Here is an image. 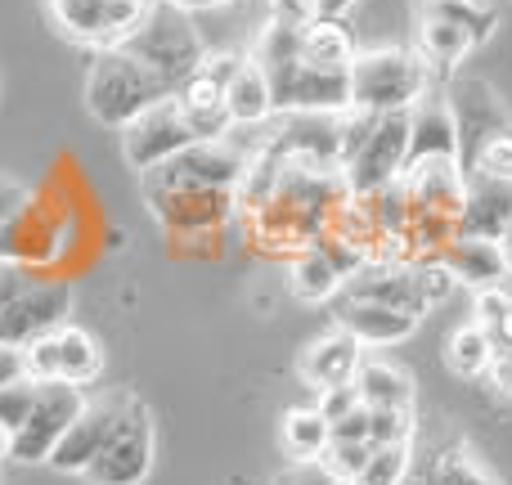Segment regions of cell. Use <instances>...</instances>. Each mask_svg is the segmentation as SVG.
<instances>
[{
  "label": "cell",
  "mask_w": 512,
  "mask_h": 485,
  "mask_svg": "<svg viewBox=\"0 0 512 485\" xmlns=\"http://www.w3.org/2000/svg\"><path fill=\"white\" fill-rule=\"evenodd\" d=\"M346 81H351V108H360V113H409L432 86V68L414 50L382 45V50L355 54Z\"/></svg>",
  "instance_id": "6da1fadb"
},
{
  "label": "cell",
  "mask_w": 512,
  "mask_h": 485,
  "mask_svg": "<svg viewBox=\"0 0 512 485\" xmlns=\"http://www.w3.org/2000/svg\"><path fill=\"white\" fill-rule=\"evenodd\" d=\"M117 50H126L131 59H140L162 86L176 95L180 81L194 77L198 63L207 59L203 41H198V27H194V14L185 9L167 5V0H153V9L140 18L131 36H126Z\"/></svg>",
  "instance_id": "7a4b0ae2"
},
{
  "label": "cell",
  "mask_w": 512,
  "mask_h": 485,
  "mask_svg": "<svg viewBox=\"0 0 512 485\" xmlns=\"http://www.w3.org/2000/svg\"><path fill=\"white\" fill-rule=\"evenodd\" d=\"M171 95L140 59L126 50H99L86 77V113L108 131H122L131 117H140L149 104Z\"/></svg>",
  "instance_id": "3957f363"
},
{
  "label": "cell",
  "mask_w": 512,
  "mask_h": 485,
  "mask_svg": "<svg viewBox=\"0 0 512 485\" xmlns=\"http://www.w3.org/2000/svg\"><path fill=\"white\" fill-rule=\"evenodd\" d=\"M409 149V113H382L369 122L364 140L342 158V194L346 203H364V198L382 194L400 180Z\"/></svg>",
  "instance_id": "277c9868"
},
{
  "label": "cell",
  "mask_w": 512,
  "mask_h": 485,
  "mask_svg": "<svg viewBox=\"0 0 512 485\" xmlns=\"http://www.w3.org/2000/svg\"><path fill=\"white\" fill-rule=\"evenodd\" d=\"M153 454H158V436H153V414L140 396H131L122 423L113 427L108 445L86 463L81 481L86 485H144L153 472Z\"/></svg>",
  "instance_id": "5b68a950"
},
{
  "label": "cell",
  "mask_w": 512,
  "mask_h": 485,
  "mask_svg": "<svg viewBox=\"0 0 512 485\" xmlns=\"http://www.w3.org/2000/svg\"><path fill=\"white\" fill-rule=\"evenodd\" d=\"M81 405H86V391L72 387V382H63V378L36 382L32 409H27L23 427H18L14 441H9V459L45 463L54 454V445L63 441V432L72 427V418L81 414Z\"/></svg>",
  "instance_id": "8992f818"
},
{
  "label": "cell",
  "mask_w": 512,
  "mask_h": 485,
  "mask_svg": "<svg viewBox=\"0 0 512 485\" xmlns=\"http://www.w3.org/2000/svg\"><path fill=\"white\" fill-rule=\"evenodd\" d=\"M189 144H198L194 126L185 122V113H180L176 95H162L158 104H149L140 117H131V122L122 126V158L131 171H153L158 162L176 158L180 149H189Z\"/></svg>",
  "instance_id": "52a82bcc"
},
{
  "label": "cell",
  "mask_w": 512,
  "mask_h": 485,
  "mask_svg": "<svg viewBox=\"0 0 512 485\" xmlns=\"http://www.w3.org/2000/svg\"><path fill=\"white\" fill-rule=\"evenodd\" d=\"M149 9L153 0H50L54 23L90 50H117Z\"/></svg>",
  "instance_id": "ba28073f"
},
{
  "label": "cell",
  "mask_w": 512,
  "mask_h": 485,
  "mask_svg": "<svg viewBox=\"0 0 512 485\" xmlns=\"http://www.w3.org/2000/svg\"><path fill=\"white\" fill-rule=\"evenodd\" d=\"M445 104H450L454 131H459V162H463V171L472 167V158H477V153L486 149L495 135H508L512 131L504 99L495 95V86H486V81H477V77L450 81V90H445Z\"/></svg>",
  "instance_id": "9c48e42d"
},
{
  "label": "cell",
  "mask_w": 512,
  "mask_h": 485,
  "mask_svg": "<svg viewBox=\"0 0 512 485\" xmlns=\"http://www.w3.org/2000/svg\"><path fill=\"white\" fill-rule=\"evenodd\" d=\"M72 315V283L68 279H32L5 310H0V342L32 346L36 337L59 333Z\"/></svg>",
  "instance_id": "30bf717a"
},
{
  "label": "cell",
  "mask_w": 512,
  "mask_h": 485,
  "mask_svg": "<svg viewBox=\"0 0 512 485\" xmlns=\"http://www.w3.org/2000/svg\"><path fill=\"white\" fill-rule=\"evenodd\" d=\"M234 68H239V54H212V59L198 63L194 77L180 81L176 104L198 140H225L234 131L230 108H225V86H230Z\"/></svg>",
  "instance_id": "8fae6325"
},
{
  "label": "cell",
  "mask_w": 512,
  "mask_h": 485,
  "mask_svg": "<svg viewBox=\"0 0 512 485\" xmlns=\"http://www.w3.org/2000/svg\"><path fill=\"white\" fill-rule=\"evenodd\" d=\"M126 405H131V391H104V396H86L81 414L72 418V427L63 432V441L54 445V454L45 463H50L54 472H72V477H81V472H86V463L108 445L113 427L122 423Z\"/></svg>",
  "instance_id": "7c38bea8"
},
{
  "label": "cell",
  "mask_w": 512,
  "mask_h": 485,
  "mask_svg": "<svg viewBox=\"0 0 512 485\" xmlns=\"http://www.w3.org/2000/svg\"><path fill=\"white\" fill-rule=\"evenodd\" d=\"M144 203L171 234H212L234 216L239 194L234 189H158V194H144Z\"/></svg>",
  "instance_id": "4fadbf2b"
},
{
  "label": "cell",
  "mask_w": 512,
  "mask_h": 485,
  "mask_svg": "<svg viewBox=\"0 0 512 485\" xmlns=\"http://www.w3.org/2000/svg\"><path fill=\"white\" fill-rule=\"evenodd\" d=\"M441 162H459V131H454V113L445 104V95L427 90L409 108V149H405V171L400 176L423 171V167H441Z\"/></svg>",
  "instance_id": "5bb4252c"
},
{
  "label": "cell",
  "mask_w": 512,
  "mask_h": 485,
  "mask_svg": "<svg viewBox=\"0 0 512 485\" xmlns=\"http://www.w3.org/2000/svg\"><path fill=\"white\" fill-rule=\"evenodd\" d=\"M337 328L355 337V342L369 351V346H400L418 333V319L405 315L396 306H382V301H355V297H337Z\"/></svg>",
  "instance_id": "9a60e30c"
},
{
  "label": "cell",
  "mask_w": 512,
  "mask_h": 485,
  "mask_svg": "<svg viewBox=\"0 0 512 485\" xmlns=\"http://www.w3.org/2000/svg\"><path fill=\"white\" fill-rule=\"evenodd\" d=\"M364 360V346L355 342L346 328H333V333L315 337V342L301 351V378H306V387L315 391H328V387H346V382L355 378V369H360Z\"/></svg>",
  "instance_id": "2e32d148"
},
{
  "label": "cell",
  "mask_w": 512,
  "mask_h": 485,
  "mask_svg": "<svg viewBox=\"0 0 512 485\" xmlns=\"http://www.w3.org/2000/svg\"><path fill=\"white\" fill-rule=\"evenodd\" d=\"M436 261L454 274V283H468L472 292L495 288V283L508 279V261L499 252V239H481V234H454Z\"/></svg>",
  "instance_id": "e0dca14e"
},
{
  "label": "cell",
  "mask_w": 512,
  "mask_h": 485,
  "mask_svg": "<svg viewBox=\"0 0 512 485\" xmlns=\"http://www.w3.org/2000/svg\"><path fill=\"white\" fill-rule=\"evenodd\" d=\"M512 216V185L504 180H481L468 176L459 207V234H481V239H499V230Z\"/></svg>",
  "instance_id": "ac0fdd59"
},
{
  "label": "cell",
  "mask_w": 512,
  "mask_h": 485,
  "mask_svg": "<svg viewBox=\"0 0 512 485\" xmlns=\"http://www.w3.org/2000/svg\"><path fill=\"white\" fill-rule=\"evenodd\" d=\"M418 32H414V54L427 63L432 72H454L472 50H477V36L463 32V27L445 23V18L432 14H414Z\"/></svg>",
  "instance_id": "d6986e66"
},
{
  "label": "cell",
  "mask_w": 512,
  "mask_h": 485,
  "mask_svg": "<svg viewBox=\"0 0 512 485\" xmlns=\"http://www.w3.org/2000/svg\"><path fill=\"white\" fill-rule=\"evenodd\" d=\"M351 382H355V391H360V400L369 409H414V378L391 360L364 355Z\"/></svg>",
  "instance_id": "ffe728a7"
},
{
  "label": "cell",
  "mask_w": 512,
  "mask_h": 485,
  "mask_svg": "<svg viewBox=\"0 0 512 485\" xmlns=\"http://www.w3.org/2000/svg\"><path fill=\"white\" fill-rule=\"evenodd\" d=\"M225 108H230V122L234 126H261V122H274V99H270V81H265V72L248 59H239V68H234L230 86H225Z\"/></svg>",
  "instance_id": "44dd1931"
},
{
  "label": "cell",
  "mask_w": 512,
  "mask_h": 485,
  "mask_svg": "<svg viewBox=\"0 0 512 485\" xmlns=\"http://www.w3.org/2000/svg\"><path fill=\"white\" fill-rule=\"evenodd\" d=\"M288 283H292V292H297V301H306V306H324V301H337V292H342L346 279L315 243H306V247H297V256H292Z\"/></svg>",
  "instance_id": "7402d4cb"
},
{
  "label": "cell",
  "mask_w": 512,
  "mask_h": 485,
  "mask_svg": "<svg viewBox=\"0 0 512 485\" xmlns=\"http://www.w3.org/2000/svg\"><path fill=\"white\" fill-rule=\"evenodd\" d=\"M54 342H59V378L63 382L86 391L90 382L104 373V351H99V342L86 333V328L63 324L59 333H54Z\"/></svg>",
  "instance_id": "603a6c76"
},
{
  "label": "cell",
  "mask_w": 512,
  "mask_h": 485,
  "mask_svg": "<svg viewBox=\"0 0 512 485\" xmlns=\"http://www.w3.org/2000/svg\"><path fill=\"white\" fill-rule=\"evenodd\" d=\"M490 355H495V337H490L477 319H472V324H459L450 337H445V369H450L454 378H468V382L486 378Z\"/></svg>",
  "instance_id": "cb8c5ba5"
},
{
  "label": "cell",
  "mask_w": 512,
  "mask_h": 485,
  "mask_svg": "<svg viewBox=\"0 0 512 485\" xmlns=\"http://www.w3.org/2000/svg\"><path fill=\"white\" fill-rule=\"evenodd\" d=\"M279 441H283V454L292 463H319V454L328 450V423L315 405H301V409H288L283 414V427H279Z\"/></svg>",
  "instance_id": "d4e9b609"
},
{
  "label": "cell",
  "mask_w": 512,
  "mask_h": 485,
  "mask_svg": "<svg viewBox=\"0 0 512 485\" xmlns=\"http://www.w3.org/2000/svg\"><path fill=\"white\" fill-rule=\"evenodd\" d=\"M355 36L346 32L342 18H315V23L301 32V59L306 63H319V68H351L355 59Z\"/></svg>",
  "instance_id": "484cf974"
},
{
  "label": "cell",
  "mask_w": 512,
  "mask_h": 485,
  "mask_svg": "<svg viewBox=\"0 0 512 485\" xmlns=\"http://www.w3.org/2000/svg\"><path fill=\"white\" fill-rule=\"evenodd\" d=\"M414 14L445 18V23H454V27H463V32L477 36V45H486L499 27L495 5H486V0H418Z\"/></svg>",
  "instance_id": "4316f807"
},
{
  "label": "cell",
  "mask_w": 512,
  "mask_h": 485,
  "mask_svg": "<svg viewBox=\"0 0 512 485\" xmlns=\"http://www.w3.org/2000/svg\"><path fill=\"white\" fill-rule=\"evenodd\" d=\"M423 472L432 485H499L468 445H445V450H436Z\"/></svg>",
  "instance_id": "83f0119b"
},
{
  "label": "cell",
  "mask_w": 512,
  "mask_h": 485,
  "mask_svg": "<svg viewBox=\"0 0 512 485\" xmlns=\"http://www.w3.org/2000/svg\"><path fill=\"white\" fill-rule=\"evenodd\" d=\"M405 477H409V441H391V445H373L351 485H400Z\"/></svg>",
  "instance_id": "f1b7e54d"
},
{
  "label": "cell",
  "mask_w": 512,
  "mask_h": 485,
  "mask_svg": "<svg viewBox=\"0 0 512 485\" xmlns=\"http://www.w3.org/2000/svg\"><path fill=\"white\" fill-rule=\"evenodd\" d=\"M369 450H373L369 441H328V450L319 454V468H324L333 481L351 485L355 472H360L364 459H369Z\"/></svg>",
  "instance_id": "f546056e"
},
{
  "label": "cell",
  "mask_w": 512,
  "mask_h": 485,
  "mask_svg": "<svg viewBox=\"0 0 512 485\" xmlns=\"http://www.w3.org/2000/svg\"><path fill=\"white\" fill-rule=\"evenodd\" d=\"M468 176H481V180H504L512 185V131L508 135H495V140L486 144V149L472 158Z\"/></svg>",
  "instance_id": "4dcf8cb0"
},
{
  "label": "cell",
  "mask_w": 512,
  "mask_h": 485,
  "mask_svg": "<svg viewBox=\"0 0 512 485\" xmlns=\"http://www.w3.org/2000/svg\"><path fill=\"white\" fill-rule=\"evenodd\" d=\"M414 441V409H369V445Z\"/></svg>",
  "instance_id": "1f68e13d"
},
{
  "label": "cell",
  "mask_w": 512,
  "mask_h": 485,
  "mask_svg": "<svg viewBox=\"0 0 512 485\" xmlns=\"http://www.w3.org/2000/svg\"><path fill=\"white\" fill-rule=\"evenodd\" d=\"M32 396H36V382H32V378L0 387V427H5L9 436H14L18 427H23L27 409H32Z\"/></svg>",
  "instance_id": "d6a6232c"
},
{
  "label": "cell",
  "mask_w": 512,
  "mask_h": 485,
  "mask_svg": "<svg viewBox=\"0 0 512 485\" xmlns=\"http://www.w3.org/2000/svg\"><path fill=\"white\" fill-rule=\"evenodd\" d=\"M508 306H512V292L504 288V283H495V288H477V324L486 328V333H495L499 328V319L508 315Z\"/></svg>",
  "instance_id": "836d02e7"
},
{
  "label": "cell",
  "mask_w": 512,
  "mask_h": 485,
  "mask_svg": "<svg viewBox=\"0 0 512 485\" xmlns=\"http://www.w3.org/2000/svg\"><path fill=\"white\" fill-rule=\"evenodd\" d=\"M364 400H360V391H355V382H346V387H328V391H319V414H324V423L333 427V423H342L351 409H360Z\"/></svg>",
  "instance_id": "e575fe53"
},
{
  "label": "cell",
  "mask_w": 512,
  "mask_h": 485,
  "mask_svg": "<svg viewBox=\"0 0 512 485\" xmlns=\"http://www.w3.org/2000/svg\"><path fill=\"white\" fill-rule=\"evenodd\" d=\"M265 14H270V23L306 32V27L315 23V0H265Z\"/></svg>",
  "instance_id": "d590c367"
},
{
  "label": "cell",
  "mask_w": 512,
  "mask_h": 485,
  "mask_svg": "<svg viewBox=\"0 0 512 485\" xmlns=\"http://www.w3.org/2000/svg\"><path fill=\"white\" fill-rule=\"evenodd\" d=\"M27 203H32V189L14 176H0V230H5L18 212H27Z\"/></svg>",
  "instance_id": "8d00e7d4"
},
{
  "label": "cell",
  "mask_w": 512,
  "mask_h": 485,
  "mask_svg": "<svg viewBox=\"0 0 512 485\" xmlns=\"http://www.w3.org/2000/svg\"><path fill=\"white\" fill-rule=\"evenodd\" d=\"M32 283V274H27V265H18V261H9V256H0V310L9 306V301L18 297V292Z\"/></svg>",
  "instance_id": "74e56055"
},
{
  "label": "cell",
  "mask_w": 512,
  "mask_h": 485,
  "mask_svg": "<svg viewBox=\"0 0 512 485\" xmlns=\"http://www.w3.org/2000/svg\"><path fill=\"white\" fill-rule=\"evenodd\" d=\"M270 485H337L319 463H288Z\"/></svg>",
  "instance_id": "f35d334b"
},
{
  "label": "cell",
  "mask_w": 512,
  "mask_h": 485,
  "mask_svg": "<svg viewBox=\"0 0 512 485\" xmlns=\"http://www.w3.org/2000/svg\"><path fill=\"white\" fill-rule=\"evenodd\" d=\"M328 436H333V441H369V405L351 409L342 423L328 427Z\"/></svg>",
  "instance_id": "ab89813d"
},
{
  "label": "cell",
  "mask_w": 512,
  "mask_h": 485,
  "mask_svg": "<svg viewBox=\"0 0 512 485\" xmlns=\"http://www.w3.org/2000/svg\"><path fill=\"white\" fill-rule=\"evenodd\" d=\"M23 378H27V355H23V346L0 342V387H9V382H23Z\"/></svg>",
  "instance_id": "60d3db41"
},
{
  "label": "cell",
  "mask_w": 512,
  "mask_h": 485,
  "mask_svg": "<svg viewBox=\"0 0 512 485\" xmlns=\"http://www.w3.org/2000/svg\"><path fill=\"white\" fill-rule=\"evenodd\" d=\"M486 378L495 382L499 391H508V396H512V351H508V346H495V355H490V369H486Z\"/></svg>",
  "instance_id": "b9f144b4"
},
{
  "label": "cell",
  "mask_w": 512,
  "mask_h": 485,
  "mask_svg": "<svg viewBox=\"0 0 512 485\" xmlns=\"http://www.w3.org/2000/svg\"><path fill=\"white\" fill-rule=\"evenodd\" d=\"M167 5L185 9V14H203V9H230V5H248V0H167Z\"/></svg>",
  "instance_id": "7bdbcfd3"
},
{
  "label": "cell",
  "mask_w": 512,
  "mask_h": 485,
  "mask_svg": "<svg viewBox=\"0 0 512 485\" xmlns=\"http://www.w3.org/2000/svg\"><path fill=\"white\" fill-rule=\"evenodd\" d=\"M355 0H315V18H346Z\"/></svg>",
  "instance_id": "ee69618b"
},
{
  "label": "cell",
  "mask_w": 512,
  "mask_h": 485,
  "mask_svg": "<svg viewBox=\"0 0 512 485\" xmlns=\"http://www.w3.org/2000/svg\"><path fill=\"white\" fill-rule=\"evenodd\" d=\"M490 337H495V346H508V351H512V306H508V315L499 319V328Z\"/></svg>",
  "instance_id": "f6af8a7d"
},
{
  "label": "cell",
  "mask_w": 512,
  "mask_h": 485,
  "mask_svg": "<svg viewBox=\"0 0 512 485\" xmlns=\"http://www.w3.org/2000/svg\"><path fill=\"white\" fill-rule=\"evenodd\" d=\"M499 252H504L508 274H512V216H508V225H504V230H499Z\"/></svg>",
  "instance_id": "bcb514c9"
},
{
  "label": "cell",
  "mask_w": 512,
  "mask_h": 485,
  "mask_svg": "<svg viewBox=\"0 0 512 485\" xmlns=\"http://www.w3.org/2000/svg\"><path fill=\"white\" fill-rule=\"evenodd\" d=\"M400 485H432V481H427V472H414V468H409V477L400 481Z\"/></svg>",
  "instance_id": "7dc6e473"
},
{
  "label": "cell",
  "mask_w": 512,
  "mask_h": 485,
  "mask_svg": "<svg viewBox=\"0 0 512 485\" xmlns=\"http://www.w3.org/2000/svg\"><path fill=\"white\" fill-rule=\"evenodd\" d=\"M9 441H14V436H9L5 427H0V459H9Z\"/></svg>",
  "instance_id": "c3c4849f"
},
{
  "label": "cell",
  "mask_w": 512,
  "mask_h": 485,
  "mask_svg": "<svg viewBox=\"0 0 512 485\" xmlns=\"http://www.w3.org/2000/svg\"><path fill=\"white\" fill-rule=\"evenodd\" d=\"M337 485H342V481H337Z\"/></svg>",
  "instance_id": "681fc988"
}]
</instances>
